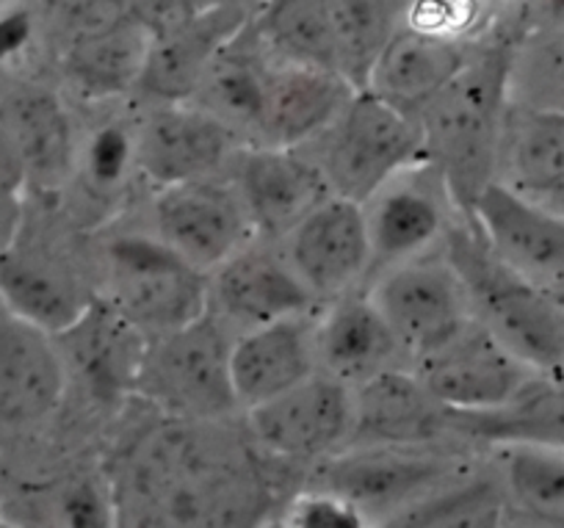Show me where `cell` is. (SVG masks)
Returning a JSON list of instances; mask_svg holds the SVG:
<instances>
[{
    "label": "cell",
    "mask_w": 564,
    "mask_h": 528,
    "mask_svg": "<svg viewBox=\"0 0 564 528\" xmlns=\"http://www.w3.org/2000/svg\"><path fill=\"white\" fill-rule=\"evenodd\" d=\"M443 252L457 269L476 321L531 371H564V302L503 263L470 214L459 211L443 238Z\"/></svg>",
    "instance_id": "cell-1"
},
{
    "label": "cell",
    "mask_w": 564,
    "mask_h": 528,
    "mask_svg": "<svg viewBox=\"0 0 564 528\" xmlns=\"http://www.w3.org/2000/svg\"><path fill=\"white\" fill-rule=\"evenodd\" d=\"M507 69L503 53L470 56L463 75L417 117L426 158L441 169L459 211H468L476 194L496 181Z\"/></svg>",
    "instance_id": "cell-2"
},
{
    "label": "cell",
    "mask_w": 564,
    "mask_h": 528,
    "mask_svg": "<svg viewBox=\"0 0 564 528\" xmlns=\"http://www.w3.org/2000/svg\"><path fill=\"white\" fill-rule=\"evenodd\" d=\"M102 302L148 337L186 326L210 310V280L148 233H119L100 249Z\"/></svg>",
    "instance_id": "cell-3"
},
{
    "label": "cell",
    "mask_w": 564,
    "mask_h": 528,
    "mask_svg": "<svg viewBox=\"0 0 564 528\" xmlns=\"http://www.w3.org/2000/svg\"><path fill=\"white\" fill-rule=\"evenodd\" d=\"M230 343L214 313L148 337L135 390L183 423H214L238 410Z\"/></svg>",
    "instance_id": "cell-4"
},
{
    "label": "cell",
    "mask_w": 564,
    "mask_h": 528,
    "mask_svg": "<svg viewBox=\"0 0 564 528\" xmlns=\"http://www.w3.org/2000/svg\"><path fill=\"white\" fill-rule=\"evenodd\" d=\"M322 163L333 194L366 203L399 169L426 158L421 122L373 95L355 89L322 133Z\"/></svg>",
    "instance_id": "cell-5"
},
{
    "label": "cell",
    "mask_w": 564,
    "mask_h": 528,
    "mask_svg": "<svg viewBox=\"0 0 564 528\" xmlns=\"http://www.w3.org/2000/svg\"><path fill=\"white\" fill-rule=\"evenodd\" d=\"M368 297L412 363L432 355L476 319L457 269L446 252L435 249L373 274Z\"/></svg>",
    "instance_id": "cell-6"
},
{
    "label": "cell",
    "mask_w": 564,
    "mask_h": 528,
    "mask_svg": "<svg viewBox=\"0 0 564 528\" xmlns=\"http://www.w3.org/2000/svg\"><path fill=\"white\" fill-rule=\"evenodd\" d=\"M371 241V271L426 255L443 244L448 227L457 219L459 205L441 169L423 158L399 169L362 203Z\"/></svg>",
    "instance_id": "cell-7"
},
{
    "label": "cell",
    "mask_w": 564,
    "mask_h": 528,
    "mask_svg": "<svg viewBox=\"0 0 564 528\" xmlns=\"http://www.w3.org/2000/svg\"><path fill=\"white\" fill-rule=\"evenodd\" d=\"M457 467V460L410 445H346L327 456L318 489L338 495L360 515L384 511L393 517L452 484Z\"/></svg>",
    "instance_id": "cell-8"
},
{
    "label": "cell",
    "mask_w": 564,
    "mask_h": 528,
    "mask_svg": "<svg viewBox=\"0 0 564 528\" xmlns=\"http://www.w3.org/2000/svg\"><path fill=\"white\" fill-rule=\"evenodd\" d=\"M254 443L282 460H327L349 445L355 388L316 371L285 394L247 410Z\"/></svg>",
    "instance_id": "cell-9"
},
{
    "label": "cell",
    "mask_w": 564,
    "mask_h": 528,
    "mask_svg": "<svg viewBox=\"0 0 564 528\" xmlns=\"http://www.w3.org/2000/svg\"><path fill=\"white\" fill-rule=\"evenodd\" d=\"M412 371L446 410L454 412H481L509 405L536 377V371L476 319L432 355L412 363Z\"/></svg>",
    "instance_id": "cell-10"
},
{
    "label": "cell",
    "mask_w": 564,
    "mask_h": 528,
    "mask_svg": "<svg viewBox=\"0 0 564 528\" xmlns=\"http://www.w3.org/2000/svg\"><path fill=\"white\" fill-rule=\"evenodd\" d=\"M238 130L194 100L153 103L133 141V161L153 186L214 177L238 155Z\"/></svg>",
    "instance_id": "cell-11"
},
{
    "label": "cell",
    "mask_w": 564,
    "mask_h": 528,
    "mask_svg": "<svg viewBox=\"0 0 564 528\" xmlns=\"http://www.w3.org/2000/svg\"><path fill=\"white\" fill-rule=\"evenodd\" d=\"M492 252L564 302V219L503 181H490L470 208Z\"/></svg>",
    "instance_id": "cell-12"
},
{
    "label": "cell",
    "mask_w": 564,
    "mask_h": 528,
    "mask_svg": "<svg viewBox=\"0 0 564 528\" xmlns=\"http://www.w3.org/2000/svg\"><path fill=\"white\" fill-rule=\"evenodd\" d=\"M285 260L318 304L355 291L371 271V241L362 203L329 194L289 233Z\"/></svg>",
    "instance_id": "cell-13"
},
{
    "label": "cell",
    "mask_w": 564,
    "mask_h": 528,
    "mask_svg": "<svg viewBox=\"0 0 564 528\" xmlns=\"http://www.w3.org/2000/svg\"><path fill=\"white\" fill-rule=\"evenodd\" d=\"M153 219L155 236L205 274L232 258L254 230L236 186L214 177L159 188Z\"/></svg>",
    "instance_id": "cell-14"
},
{
    "label": "cell",
    "mask_w": 564,
    "mask_h": 528,
    "mask_svg": "<svg viewBox=\"0 0 564 528\" xmlns=\"http://www.w3.org/2000/svg\"><path fill=\"white\" fill-rule=\"evenodd\" d=\"M67 360L51 330L0 299V423L34 427L58 410Z\"/></svg>",
    "instance_id": "cell-15"
},
{
    "label": "cell",
    "mask_w": 564,
    "mask_h": 528,
    "mask_svg": "<svg viewBox=\"0 0 564 528\" xmlns=\"http://www.w3.org/2000/svg\"><path fill=\"white\" fill-rule=\"evenodd\" d=\"M232 177L252 227L269 236H285L333 194L318 158L302 155L296 147H241L232 158Z\"/></svg>",
    "instance_id": "cell-16"
},
{
    "label": "cell",
    "mask_w": 564,
    "mask_h": 528,
    "mask_svg": "<svg viewBox=\"0 0 564 528\" xmlns=\"http://www.w3.org/2000/svg\"><path fill=\"white\" fill-rule=\"evenodd\" d=\"M351 91L355 86L335 69L271 56L260 80L258 111L249 133L271 147L305 144L335 122Z\"/></svg>",
    "instance_id": "cell-17"
},
{
    "label": "cell",
    "mask_w": 564,
    "mask_h": 528,
    "mask_svg": "<svg viewBox=\"0 0 564 528\" xmlns=\"http://www.w3.org/2000/svg\"><path fill=\"white\" fill-rule=\"evenodd\" d=\"M470 51L457 34L401 23L373 62L366 89L410 117H421L468 67Z\"/></svg>",
    "instance_id": "cell-18"
},
{
    "label": "cell",
    "mask_w": 564,
    "mask_h": 528,
    "mask_svg": "<svg viewBox=\"0 0 564 528\" xmlns=\"http://www.w3.org/2000/svg\"><path fill=\"white\" fill-rule=\"evenodd\" d=\"M247 23L249 12L238 0L208 3L186 29L150 45L148 64L135 91H141L150 103L194 100L216 58Z\"/></svg>",
    "instance_id": "cell-19"
},
{
    "label": "cell",
    "mask_w": 564,
    "mask_h": 528,
    "mask_svg": "<svg viewBox=\"0 0 564 528\" xmlns=\"http://www.w3.org/2000/svg\"><path fill=\"white\" fill-rule=\"evenodd\" d=\"M446 432H452L448 410L410 368H388L355 388V427L349 445L426 449Z\"/></svg>",
    "instance_id": "cell-20"
},
{
    "label": "cell",
    "mask_w": 564,
    "mask_h": 528,
    "mask_svg": "<svg viewBox=\"0 0 564 528\" xmlns=\"http://www.w3.org/2000/svg\"><path fill=\"white\" fill-rule=\"evenodd\" d=\"M210 304L243 330L294 315H311L316 297L285 258L241 247L208 274Z\"/></svg>",
    "instance_id": "cell-21"
},
{
    "label": "cell",
    "mask_w": 564,
    "mask_h": 528,
    "mask_svg": "<svg viewBox=\"0 0 564 528\" xmlns=\"http://www.w3.org/2000/svg\"><path fill=\"white\" fill-rule=\"evenodd\" d=\"M313 343L318 371L349 388L401 366V357H406L373 299L357 291L327 302L322 321L313 326Z\"/></svg>",
    "instance_id": "cell-22"
},
{
    "label": "cell",
    "mask_w": 564,
    "mask_h": 528,
    "mask_svg": "<svg viewBox=\"0 0 564 528\" xmlns=\"http://www.w3.org/2000/svg\"><path fill=\"white\" fill-rule=\"evenodd\" d=\"M311 315L243 330L230 343V379L238 407L249 410L318 371Z\"/></svg>",
    "instance_id": "cell-23"
},
{
    "label": "cell",
    "mask_w": 564,
    "mask_h": 528,
    "mask_svg": "<svg viewBox=\"0 0 564 528\" xmlns=\"http://www.w3.org/2000/svg\"><path fill=\"white\" fill-rule=\"evenodd\" d=\"M0 299L53 335L80 319L95 297L62 255L45 247H25L18 236L0 247Z\"/></svg>",
    "instance_id": "cell-24"
},
{
    "label": "cell",
    "mask_w": 564,
    "mask_h": 528,
    "mask_svg": "<svg viewBox=\"0 0 564 528\" xmlns=\"http://www.w3.org/2000/svg\"><path fill=\"white\" fill-rule=\"evenodd\" d=\"M56 337H62L64 360L73 363L95 394L113 396L135 388L148 335L111 304L95 297L80 319Z\"/></svg>",
    "instance_id": "cell-25"
},
{
    "label": "cell",
    "mask_w": 564,
    "mask_h": 528,
    "mask_svg": "<svg viewBox=\"0 0 564 528\" xmlns=\"http://www.w3.org/2000/svg\"><path fill=\"white\" fill-rule=\"evenodd\" d=\"M0 114L18 141L29 181L45 192L62 188L73 177L78 158L73 119L62 97L45 86H20L0 100Z\"/></svg>",
    "instance_id": "cell-26"
},
{
    "label": "cell",
    "mask_w": 564,
    "mask_h": 528,
    "mask_svg": "<svg viewBox=\"0 0 564 528\" xmlns=\"http://www.w3.org/2000/svg\"><path fill=\"white\" fill-rule=\"evenodd\" d=\"M448 429L496 445L536 443L564 449V388L534 379L523 394L496 410H448Z\"/></svg>",
    "instance_id": "cell-27"
},
{
    "label": "cell",
    "mask_w": 564,
    "mask_h": 528,
    "mask_svg": "<svg viewBox=\"0 0 564 528\" xmlns=\"http://www.w3.org/2000/svg\"><path fill=\"white\" fill-rule=\"evenodd\" d=\"M150 36L128 20L113 31L78 42L58 53L69 84L86 97H113L135 91L150 53Z\"/></svg>",
    "instance_id": "cell-28"
},
{
    "label": "cell",
    "mask_w": 564,
    "mask_h": 528,
    "mask_svg": "<svg viewBox=\"0 0 564 528\" xmlns=\"http://www.w3.org/2000/svg\"><path fill=\"white\" fill-rule=\"evenodd\" d=\"M333 36L335 67L355 89H366L373 62L404 23L410 0H322Z\"/></svg>",
    "instance_id": "cell-29"
},
{
    "label": "cell",
    "mask_w": 564,
    "mask_h": 528,
    "mask_svg": "<svg viewBox=\"0 0 564 528\" xmlns=\"http://www.w3.org/2000/svg\"><path fill=\"white\" fill-rule=\"evenodd\" d=\"M249 29L258 45L280 62L338 73L322 0H263L258 12L249 14Z\"/></svg>",
    "instance_id": "cell-30"
},
{
    "label": "cell",
    "mask_w": 564,
    "mask_h": 528,
    "mask_svg": "<svg viewBox=\"0 0 564 528\" xmlns=\"http://www.w3.org/2000/svg\"><path fill=\"white\" fill-rule=\"evenodd\" d=\"M498 163L503 183L534 192L564 177V111H525L503 122Z\"/></svg>",
    "instance_id": "cell-31"
},
{
    "label": "cell",
    "mask_w": 564,
    "mask_h": 528,
    "mask_svg": "<svg viewBox=\"0 0 564 528\" xmlns=\"http://www.w3.org/2000/svg\"><path fill=\"white\" fill-rule=\"evenodd\" d=\"M501 484L525 517L564 526V449L536 443L501 445Z\"/></svg>",
    "instance_id": "cell-32"
},
{
    "label": "cell",
    "mask_w": 564,
    "mask_h": 528,
    "mask_svg": "<svg viewBox=\"0 0 564 528\" xmlns=\"http://www.w3.org/2000/svg\"><path fill=\"white\" fill-rule=\"evenodd\" d=\"M503 487V484H501ZM490 482L446 484L388 522L393 526H492L501 515V493Z\"/></svg>",
    "instance_id": "cell-33"
},
{
    "label": "cell",
    "mask_w": 564,
    "mask_h": 528,
    "mask_svg": "<svg viewBox=\"0 0 564 528\" xmlns=\"http://www.w3.org/2000/svg\"><path fill=\"white\" fill-rule=\"evenodd\" d=\"M40 20L62 53L78 42L113 31L130 18L124 0H42Z\"/></svg>",
    "instance_id": "cell-34"
},
{
    "label": "cell",
    "mask_w": 564,
    "mask_h": 528,
    "mask_svg": "<svg viewBox=\"0 0 564 528\" xmlns=\"http://www.w3.org/2000/svg\"><path fill=\"white\" fill-rule=\"evenodd\" d=\"M29 183V169L18 150V141L0 114V247H7L20 233V211Z\"/></svg>",
    "instance_id": "cell-35"
},
{
    "label": "cell",
    "mask_w": 564,
    "mask_h": 528,
    "mask_svg": "<svg viewBox=\"0 0 564 528\" xmlns=\"http://www.w3.org/2000/svg\"><path fill=\"white\" fill-rule=\"evenodd\" d=\"M124 7L128 18L150 36V42H161L197 20L208 3L205 0H124Z\"/></svg>",
    "instance_id": "cell-36"
},
{
    "label": "cell",
    "mask_w": 564,
    "mask_h": 528,
    "mask_svg": "<svg viewBox=\"0 0 564 528\" xmlns=\"http://www.w3.org/2000/svg\"><path fill=\"white\" fill-rule=\"evenodd\" d=\"M31 34V14L25 9H12L0 14V58L20 51Z\"/></svg>",
    "instance_id": "cell-37"
},
{
    "label": "cell",
    "mask_w": 564,
    "mask_h": 528,
    "mask_svg": "<svg viewBox=\"0 0 564 528\" xmlns=\"http://www.w3.org/2000/svg\"><path fill=\"white\" fill-rule=\"evenodd\" d=\"M525 197H531L534 203H540L542 208H547L551 214H556L558 219H564V177L556 183H547V186L534 188V192H523Z\"/></svg>",
    "instance_id": "cell-38"
},
{
    "label": "cell",
    "mask_w": 564,
    "mask_h": 528,
    "mask_svg": "<svg viewBox=\"0 0 564 528\" xmlns=\"http://www.w3.org/2000/svg\"><path fill=\"white\" fill-rule=\"evenodd\" d=\"M558 53L564 56V23H562V36H558Z\"/></svg>",
    "instance_id": "cell-39"
},
{
    "label": "cell",
    "mask_w": 564,
    "mask_h": 528,
    "mask_svg": "<svg viewBox=\"0 0 564 528\" xmlns=\"http://www.w3.org/2000/svg\"><path fill=\"white\" fill-rule=\"evenodd\" d=\"M0 3H14V0H0Z\"/></svg>",
    "instance_id": "cell-40"
}]
</instances>
